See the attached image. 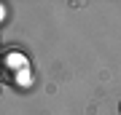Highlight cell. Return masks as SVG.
I'll use <instances>...</instances> for the list:
<instances>
[{
    "label": "cell",
    "mask_w": 121,
    "mask_h": 115,
    "mask_svg": "<svg viewBox=\"0 0 121 115\" xmlns=\"http://www.w3.org/2000/svg\"><path fill=\"white\" fill-rule=\"evenodd\" d=\"M118 112H121V102H118Z\"/></svg>",
    "instance_id": "1"
}]
</instances>
